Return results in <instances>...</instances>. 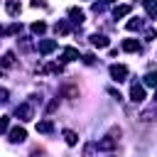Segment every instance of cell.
I'll list each match as a JSON object with an SVG mask.
<instances>
[{"mask_svg": "<svg viewBox=\"0 0 157 157\" xmlns=\"http://www.w3.org/2000/svg\"><path fill=\"white\" fill-rule=\"evenodd\" d=\"M15 115H17L22 123H27V120H32V118H34V110H32V105H29V103H20V105L15 108Z\"/></svg>", "mask_w": 157, "mask_h": 157, "instance_id": "cell-1", "label": "cell"}, {"mask_svg": "<svg viewBox=\"0 0 157 157\" xmlns=\"http://www.w3.org/2000/svg\"><path fill=\"white\" fill-rule=\"evenodd\" d=\"M110 76H113V81H125L128 78V66H123V64H113L110 66Z\"/></svg>", "mask_w": 157, "mask_h": 157, "instance_id": "cell-2", "label": "cell"}, {"mask_svg": "<svg viewBox=\"0 0 157 157\" xmlns=\"http://www.w3.org/2000/svg\"><path fill=\"white\" fill-rule=\"evenodd\" d=\"M130 101H132V103H142V101H145V88H142L140 83H132V88H130Z\"/></svg>", "mask_w": 157, "mask_h": 157, "instance_id": "cell-3", "label": "cell"}, {"mask_svg": "<svg viewBox=\"0 0 157 157\" xmlns=\"http://www.w3.org/2000/svg\"><path fill=\"white\" fill-rule=\"evenodd\" d=\"M115 142H118V137H113V135L108 132L103 140H98V142H96V147H98V150H113V147H115Z\"/></svg>", "mask_w": 157, "mask_h": 157, "instance_id": "cell-4", "label": "cell"}, {"mask_svg": "<svg viewBox=\"0 0 157 157\" xmlns=\"http://www.w3.org/2000/svg\"><path fill=\"white\" fill-rule=\"evenodd\" d=\"M37 49H39V54H52V52L56 49V42H54V39H42V42L37 44Z\"/></svg>", "mask_w": 157, "mask_h": 157, "instance_id": "cell-5", "label": "cell"}, {"mask_svg": "<svg viewBox=\"0 0 157 157\" xmlns=\"http://www.w3.org/2000/svg\"><path fill=\"white\" fill-rule=\"evenodd\" d=\"M91 44H93V47H98V49H105L110 42H108V37H105V34H98V32H96V34H91Z\"/></svg>", "mask_w": 157, "mask_h": 157, "instance_id": "cell-6", "label": "cell"}, {"mask_svg": "<svg viewBox=\"0 0 157 157\" xmlns=\"http://www.w3.org/2000/svg\"><path fill=\"white\" fill-rule=\"evenodd\" d=\"M20 10H22V7H20V2H17V0H7V2H5V12H7L10 17H17V15H20Z\"/></svg>", "mask_w": 157, "mask_h": 157, "instance_id": "cell-7", "label": "cell"}, {"mask_svg": "<svg viewBox=\"0 0 157 157\" xmlns=\"http://www.w3.org/2000/svg\"><path fill=\"white\" fill-rule=\"evenodd\" d=\"M25 137H27L25 128H12L10 130V142H25Z\"/></svg>", "mask_w": 157, "mask_h": 157, "instance_id": "cell-8", "label": "cell"}, {"mask_svg": "<svg viewBox=\"0 0 157 157\" xmlns=\"http://www.w3.org/2000/svg\"><path fill=\"white\" fill-rule=\"evenodd\" d=\"M61 59H64V61H76V59H78V49H74V47L61 49Z\"/></svg>", "mask_w": 157, "mask_h": 157, "instance_id": "cell-9", "label": "cell"}, {"mask_svg": "<svg viewBox=\"0 0 157 157\" xmlns=\"http://www.w3.org/2000/svg\"><path fill=\"white\" fill-rule=\"evenodd\" d=\"M15 66V54L12 52H5L2 59H0V69H12Z\"/></svg>", "mask_w": 157, "mask_h": 157, "instance_id": "cell-10", "label": "cell"}, {"mask_svg": "<svg viewBox=\"0 0 157 157\" xmlns=\"http://www.w3.org/2000/svg\"><path fill=\"white\" fill-rule=\"evenodd\" d=\"M37 132H42V135L54 132V123H52V120H39V123H37Z\"/></svg>", "mask_w": 157, "mask_h": 157, "instance_id": "cell-11", "label": "cell"}, {"mask_svg": "<svg viewBox=\"0 0 157 157\" xmlns=\"http://www.w3.org/2000/svg\"><path fill=\"white\" fill-rule=\"evenodd\" d=\"M69 17H71V22H74V25H81L86 15H83V10H78V7H71V10H69Z\"/></svg>", "mask_w": 157, "mask_h": 157, "instance_id": "cell-12", "label": "cell"}, {"mask_svg": "<svg viewBox=\"0 0 157 157\" xmlns=\"http://www.w3.org/2000/svg\"><path fill=\"white\" fill-rule=\"evenodd\" d=\"M142 5H145V10H147V15H150L152 20H157V0H142Z\"/></svg>", "mask_w": 157, "mask_h": 157, "instance_id": "cell-13", "label": "cell"}, {"mask_svg": "<svg viewBox=\"0 0 157 157\" xmlns=\"http://www.w3.org/2000/svg\"><path fill=\"white\" fill-rule=\"evenodd\" d=\"M54 32H56V34H69V32H71V25H69L66 20H59V22L54 25Z\"/></svg>", "mask_w": 157, "mask_h": 157, "instance_id": "cell-14", "label": "cell"}, {"mask_svg": "<svg viewBox=\"0 0 157 157\" xmlns=\"http://www.w3.org/2000/svg\"><path fill=\"white\" fill-rule=\"evenodd\" d=\"M123 52H140V42L137 39H123Z\"/></svg>", "mask_w": 157, "mask_h": 157, "instance_id": "cell-15", "label": "cell"}, {"mask_svg": "<svg viewBox=\"0 0 157 157\" xmlns=\"http://www.w3.org/2000/svg\"><path fill=\"white\" fill-rule=\"evenodd\" d=\"M61 96H66V98H78V88L71 86V83H66V86L61 88Z\"/></svg>", "mask_w": 157, "mask_h": 157, "instance_id": "cell-16", "label": "cell"}, {"mask_svg": "<svg viewBox=\"0 0 157 157\" xmlns=\"http://www.w3.org/2000/svg\"><path fill=\"white\" fill-rule=\"evenodd\" d=\"M130 10H132L130 5H118V7L113 10V17H115V20H120V17H125V15L130 12Z\"/></svg>", "mask_w": 157, "mask_h": 157, "instance_id": "cell-17", "label": "cell"}, {"mask_svg": "<svg viewBox=\"0 0 157 157\" xmlns=\"http://www.w3.org/2000/svg\"><path fill=\"white\" fill-rule=\"evenodd\" d=\"M145 86H152V88H157V69L147 71V76H145Z\"/></svg>", "mask_w": 157, "mask_h": 157, "instance_id": "cell-18", "label": "cell"}, {"mask_svg": "<svg viewBox=\"0 0 157 157\" xmlns=\"http://www.w3.org/2000/svg\"><path fill=\"white\" fill-rule=\"evenodd\" d=\"M125 27H128L130 32H135V29H140V27H142V20H140V17H130Z\"/></svg>", "mask_w": 157, "mask_h": 157, "instance_id": "cell-19", "label": "cell"}, {"mask_svg": "<svg viewBox=\"0 0 157 157\" xmlns=\"http://www.w3.org/2000/svg\"><path fill=\"white\" fill-rule=\"evenodd\" d=\"M64 140H66V145H76L78 142V135L74 130H64Z\"/></svg>", "mask_w": 157, "mask_h": 157, "instance_id": "cell-20", "label": "cell"}, {"mask_svg": "<svg viewBox=\"0 0 157 157\" xmlns=\"http://www.w3.org/2000/svg\"><path fill=\"white\" fill-rule=\"evenodd\" d=\"M32 32H34V34H44V32H47V25H44V22H32Z\"/></svg>", "mask_w": 157, "mask_h": 157, "instance_id": "cell-21", "label": "cell"}, {"mask_svg": "<svg viewBox=\"0 0 157 157\" xmlns=\"http://www.w3.org/2000/svg\"><path fill=\"white\" fill-rule=\"evenodd\" d=\"M17 32H22V25L20 22H12L10 27H5V34H17Z\"/></svg>", "mask_w": 157, "mask_h": 157, "instance_id": "cell-22", "label": "cell"}, {"mask_svg": "<svg viewBox=\"0 0 157 157\" xmlns=\"http://www.w3.org/2000/svg\"><path fill=\"white\" fill-rule=\"evenodd\" d=\"M83 157H96V145H93V142H88V145L83 147Z\"/></svg>", "mask_w": 157, "mask_h": 157, "instance_id": "cell-23", "label": "cell"}, {"mask_svg": "<svg viewBox=\"0 0 157 157\" xmlns=\"http://www.w3.org/2000/svg\"><path fill=\"white\" fill-rule=\"evenodd\" d=\"M155 120V110H145L142 113V123H152Z\"/></svg>", "mask_w": 157, "mask_h": 157, "instance_id": "cell-24", "label": "cell"}, {"mask_svg": "<svg viewBox=\"0 0 157 157\" xmlns=\"http://www.w3.org/2000/svg\"><path fill=\"white\" fill-rule=\"evenodd\" d=\"M17 42H20V39H17ZM20 47H22L25 52H29V49H32V42H29L27 37H22V42H20Z\"/></svg>", "mask_w": 157, "mask_h": 157, "instance_id": "cell-25", "label": "cell"}, {"mask_svg": "<svg viewBox=\"0 0 157 157\" xmlns=\"http://www.w3.org/2000/svg\"><path fill=\"white\" fill-rule=\"evenodd\" d=\"M7 125H10V118H7V115H2V118H0V132H5V130H7Z\"/></svg>", "mask_w": 157, "mask_h": 157, "instance_id": "cell-26", "label": "cell"}, {"mask_svg": "<svg viewBox=\"0 0 157 157\" xmlns=\"http://www.w3.org/2000/svg\"><path fill=\"white\" fill-rule=\"evenodd\" d=\"M83 64H88V66H91V64H96V59H93V54H86V56H83Z\"/></svg>", "mask_w": 157, "mask_h": 157, "instance_id": "cell-27", "label": "cell"}, {"mask_svg": "<svg viewBox=\"0 0 157 157\" xmlns=\"http://www.w3.org/2000/svg\"><path fill=\"white\" fill-rule=\"evenodd\" d=\"M108 93H110L115 101H120V98H123V96H120V91H115V88H108Z\"/></svg>", "mask_w": 157, "mask_h": 157, "instance_id": "cell-28", "label": "cell"}, {"mask_svg": "<svg viewBox=\"0 0 157 157\" xmlns=\"http://www.w3.org/2000/svg\"><path fill=\"white\" fill-rule=\"evenodd\" d=\"M7 96H10V93H7V88H0V103H5V101H7Z\"/></svg>", "mask_w": 157, "mask_h": 157, "instance_id": "cell-29", "label": "cell"}, {"mask_svg": "<svg viewBox=\"0 0 157 157\" xmlns=\"http://www.w3.org/2000/svg\"><path fill=\"white\" fill-rule=\"evenodd\" d=\"M145 39L152 42V39H155V29H147V32H145Z\"/></svg>", "mask_w": 157, "mask_h": 157, "instance_id": "cell-30", "label": "cell"}, {"mask_svg": "<svg viewBox=\"0 0 157 157\" xmlns=\"http://www.w3.org/2000/svg\"><path fill=\"white\" fill-rule=\"evenodd\" d=\"M39 5H44V0H32V7H39Z\"/></svg>", "mask_w": 157, "mask_h": 157, "instance_id": "cell-31", "label": "cell"}, {"mask_svg": "<svg viewBox=\"0 0 157 157\" xmlns=\"http://www.w3.org/2000/svg\"><path fill=\"white\" fill-rule=\"evenodd\" d=\"M103 2H113V0H103Z\"/></svg>", "mask_w": 157, "mask_h": 157, "instance_id": "cell-32", "label": "cell"}, {"mask_svg": "<svg viewBox=\"0 0 157 157\" xmlns=\"http://www.w3.org/2000/svg\"><path fill=\"white\" fill-rule=\"evenodd\" d=\"M155 98H157V96H155Z\"/></svg>", "mask_w": 157, "mask_h": 157, "instance_id": "cell-33", "label": "cell"}]
</instances>
